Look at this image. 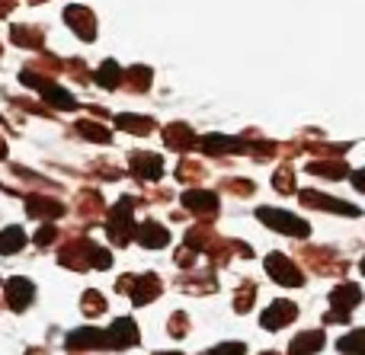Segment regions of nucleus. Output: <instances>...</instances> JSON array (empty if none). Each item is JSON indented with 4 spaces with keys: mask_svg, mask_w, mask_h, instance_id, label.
I'll return each instance as SVG.
<instances>
[{
    "mask_svg": "<svg viewBox=\"0 0 365 355\" xmlns=\"http://www.w3.org/2000/svg\"><path fill=\"white\" fill-rule=\"evenodd\" d=\"M135 208H138V198L122 196L115 202V208L106 215V234L115 247H128V240H135L138 228H135Z\"/></svg>",
    "mask_w": 365,
    "mask_h": 355,
    "instance_id": "nucleus-1",
    "label": "nucleus"
},
{
    "mask_svg": "<svg viewBox=\"0 0 365 355\" xmlns=\"http://www.w3.org/2000/svg\"><path fill=\"white\" fill-rule=\"evenodd\" d=\"M115 292L128 295L135 307H145V304H151L154 298H160V292H164V282H160V275H154V272L122 275V279L115 282Z\"/></svg>",
    "mask_w": 365,
    "mask_h": 355,
    "instance_id": "nucleus-2",
    "label": "nucleus"
},
{
    "mask_svg": "<svg viewBox=\"0 0 365 355\" xmlns=\"http://www.w3.org/2000/svg\"><path fill=\"white\" fill-rule=\"evenodd\" d=\"M96 250H100V243H93L90 237H71V240H64V247L58 250V263H61L64 269L83 272V269L93 266Z\"/></svg>",
    "mask_w": 365,
    "mask_h": 355,
    "instance_id": "nucleus-3",
    "label": "nucleus"
},
{
    "mask_svg": "<svg viewBox=\"0 0 365 355\" xmlns=\"http://www.w3.org/2000/svg\"><path fill=\"white\" fill-rule=\"evenodd\" d=\"M362 301V288L356 282H343L330 292V314L324 317V324H349L353 307Z\"/></svg>",
    "mask_w": 365,
    "mask_h": 355,
    "instance_id": "nucleus-4",
    "label": "nucleus"
},
{
    "mask_svg": "<svg viewBox=\"0 0 365 355\" xmlns=\"http://www.w3.org/2000/svg\"><path fill=\"white\" fill-rule=\"evenodd\" d=\"M257 218L266 224V228L279 231V234H285V237H311V224L302 221L298 215H289V211H279V208L263 205V208H257Z\"/></svg>",
    "mask_w": 365,
    "mask_h": 355,
    "instance_id": "nucleus-5",
    "label": "nucleus"
},
{
    "mask_svg": "<svg viewBox=\"0 0 365 355\" xmlns=\"http://www.w3.org/2000/svg\"><path fill=\"white\" fill-rule=\"evenodd\" d=\"M266 275L272 282H279L282 288H302L304 285V272L298 269V263H292L285 253H269L266 256Z\"/></svg>",
    "mask_w": 365,
    "mask_h": 355,
    "instance_id": "nucleus-6",
    "label": "nucleus"
},
{
    "mask_svg": "<svg viewBox=\"0 0 365 355\" xmlns=\"http://www.w3.org/2000/svg\"><path fill=\"white\" fill-rule=\"evenodd\" d=\"M64 349L68 352H100L109 349V330H96V327H81V330H71L64 339Z\"/></svg>",
    "mask_w": 365,
    "mask_h": 355,
    "instance_id": "nucleus-7",
    "label": "nucleus"
},
{
    "mask_svg": "<svg viewBox=\"0 0 365 355\" xmlns=\"http://www.w3.org/2000/svg\"><path fill=\"white\" fill-rule=\"evenodd\" d=\"M295 320H298V304H295V301L279 298V301H272V304L263 311L259 327H263V330H269V333H279L282 327H292Z\"/></svg>",
    "mask_w": 365,
    "mask_h": 355,
    "instance_id": "nucleus-8",
    "label": "nucleus"
},
{
    "mask_svg": "<svg viewBox=\"0 0 365 355\" xmlns=\"http://www.w3.org/2000/svg\"><path fill=\"white\" fill-rule=\"evenodd\" d=\"M32 298H36V285H32L29 279H23V275H13V279H6L4 304L10 307L13 314H23L26 307L32 304Z\"/></svg>",
    "mask_w": 365,
    "mask_h": 355,
    "instance_id": "nucleus-9",
    "label": "nucleus"
},
{
    "mask_svg": "<svg viewBox=\"0 0 365 355\" xmlns=\"http://www.w3.org/2000/svg\"><path fill=\"white\" fill-rule=\"evenodd\" d=\"M302 256L317 275H343L349 269L346 263H336L334 250H327V247H304Z\"/></svg>",
    "mask_w": 365,
    "mask_h": 355,
    "instance_id": "nucleus-10",
    "label": "nucleus"
},
{
    "mask_svg": "<svg viewBox=\"0 0 365 355\" xmlns=\"http://www.w3.org/2000/svg\"><path fill=\"white\" fill-rule=\"evenodd\" d=\"M180 202L186 211H192V215H199V218H208V221L218 215V196H215L212 189H186Z\"/></svg>",
    "mask_w": 365,
    "mask_h": 355,
    "instance_id": "nucleus-11",
    "label": "nucleus"
},
{
    "mask_svg": "<svg viewBox=\"0 0 365 355\" xmlns=\"http://www.w3.org/2000/svg\"><path fill=\"white\" fill-rule=\"evenodd\" d=\"M128 170H132L141 183H158V179L164 176V160H160V154L138 151L128 157Z\"/></svg>",
    "mask_w": 365,
    "mask_h": 355,
    "instance_id": "nucleus-12",
    "label": "nucleus"
},
{
    "mask_svg": "<svg viewBox=\"0 0 365 355\" xmlns=\"http://www.w3.org/2000/svg\"><path fill=\"white\" fill-rule=\"evenodd\" d=\"M141 343L138 337V324L132 317H115L113 327H109V349H135Z\"/></svg>",
    "mask_w": 365,
    "mask_h": 355,
    "instance_id": "nucleus-13",
    "label": "nucleus"
},
{
    "mask_svg": "<svg viewBox=\"0 0 365 355\" xmlns=\"http://www.w3.org/2000/svg\"><path fill=\"white\" fill-rule=\"evenodd\" d=\"M302 205H308V208H324V211H334V215H343V218H356L359 215V208L349 202H343V198H330L324 196V192H302Z\"/></svg>",
    "mask_w": 365,
    "mask_h": 355,
    "instance_id": "nucleus-14",
    "label": "nucleus"
},
{
    "mask_svg": "<svg viewBox=\"0 0 365 355\" xmlns=\"http://www.w3.org/2000/svg\"><path fill=\"white\" fill-rule=\"evenodd\" d=\"M199 147H202V154H208V157H221V154H244L247 141L231 138V134H205V138L199 141Z\"/></svg>",
    "mask_w": 365,
    "mask_h": 355,
    "instance_id": "nucleus-15",
    "label": "nucleus"
},
{
    "mask_svg": "<svg viewBox=\"0 0 365 355\" xmlns=\"http://www.w3.org/2000/svg\"><path fill=\"white\" fill-rule=\"evenodd\" d=\"M64 23H68L83 42H93L96 38V19L87 6H68V10H64Z\"/></svg>",
    "mask_w": 365,
    "mask_h": 355,
    "instance_id": "nucleus-16",
    "label": "nucleus"
},
{
    "mask_svg": "<svg viewBox=\"0 0 365 355\" xmlns=\"http://www.w3.org/2000/svg\"><path fill=\"white\" fill-rule=\"evenodd\" d=\"M135 240H138L145 250H164L167 243H170V234H167L164 224H158L154 218H148V221L138 224V234H135Z\"/></svg>",
    "mask_w": 365,
    "mask_h": 355,
    "instance_id": "nucleus-17",
    "label": "nucleus"
},
{
    "mask_svg": "<svg viewBox=\"0 0 365 355\" xmlns=\"http://www.w3.org/2000/svg\"><path fill=\"white\" fill-rule=\"evenodd\" d=\"M177 285L189 295H202V292H218V282H215L212 272L205 269H186V272L177 279Z\"/></svg>",
    "mask_w": 365,
    "mask_h": 355,
    "instance_id": "nucleus-18",
    "label": "nucleus"
},
{
    "mask_svg": "<svg viewBox=\"0 0 365 355\" xmlns=\"http://www.w3.org/2000/svg\"><path fill=\"white\" fill-rule=\"evenodd\" d=\"M26 211L32 218H42V221H58L64 215V205L48 196H26Z\"/></svg>",
    "mask_w": 365,
    "mask_h": 355,
    "instance_id": "nucleus-19",
    "label": "nucleus"
},
{
    "mask_svg": "<svg viewBox=\"0 0 365 355\" xmlns=\"http://www.w3.org/2000/svg\"><path fill=\"white\" fill-rule=\"evenodd\" d=\"M164 144L170 147V151H192L199 141H195V134H192V128L189 125H182V122H173V125H167L164 128Z\"/></svg>",
    "mask_w": 365,
    "mask_h": 355,
    "instance_id": "nucleus-20",
    "label": "nucleus"
},
{
    "mask_svg": "<svg viewBox=\"0 0 365 355\" xmlns=\"http://www.w3.org/2000/svg\"><path fill=\"white\" fill-rule=\"evenodd\" d=\"M324 346H327L324 330H304L289 343V355H317Z\"/></svg>",
    "mask_w": 365,
    "mask_h": 355,
    "instance_id": "nucleus-21",
    "label": "nucleus"
},
{
    "mask_svg": "<svg viewBox=\"0 0 365 355\" xmlns=\"http://www.w3.org/2000/svg\"><path fill=\"white\" fill-rule=\"evenodd\" d=\"M115 125L122 128V132L128 134H151L154 128H158V122L148 119V115H132V112H122L119 119H115Z\"/></svg>",
    "mask_w": 365,
    "mask_h": 355,
    "instance_id": "nucleus-22",
    "label": "nucleus"
},
{
    "mask_svg": "<svg viewBox=\"0 0 365 355\" xmlns=\"http://www.w3.org/2000/svg\"><path fill=\"white\" fill-rule=\"evenodd\" d=\"M122 80H125V70L119 68V61L106 58V61L100 64V70H96V83H100V87H106V90H115Z\"/></svg>",
    "mask_w": 365,
    "mask_h": 355,
    "instance_id": "nucleus-23",
    "label": "nucleus"
},
{
    "mask_svg": "<svg viewBox=\"0 0 365 355\" xmlns=\"http://www.w3.org/2000/svg\"><path fill=\"white\" fill-rule=\"evenodd\" d=\"M106 298H103V292H96V288H87V292L81 295V311L83 317H100V314H106Z\"/></svg>",
    "mask_w": 365,
    "mask_h": 355,
    "instance_id": "nucleus-24",
    "label": "nucleus"
},
{
    "mask_svg": "<svg viewBox=\"0 0 365 355\" xmlns=\"http://www.w3.org/2000/svg\"><path fill=\"white\" fill-rule=\"evenodd\" d=\"M336 349L343 355H365V327L362 330H349L336 339Z\"/></svg>",
    "mask_w": 365,
    "mask_h": 355,
    "instance_id": "nucleus-25",
    "label": "nucleus"
},
{
    "mask_svg": "<svg viewBox=\"0 0 365 355\" xmlns=\"http://www.w3.org/2000/svg\"><path fill=\"white\" fill-rule=\"evenodd\" d=\"M257 295H259V285H253V282H240L237 295H234V311L250 314V307L257 304Z\"/></svg>",
    "mask_w": 365,
    "mask_h": 355,
    "instance_id": "nucleus-26",
    "label": "nucleus"
},
{
    "mask_svg": "<svg viewBox=\"0 0 365 355\" xmlns=\"http://www.w3.org/2000/svg\"><path fill=\"white\" fill-rule=\"evenodd\" d=\"M23 247H26V231L16 228V224H10V228L4 231V240H0V253L13 256V253H19Z\"/></svg>",
    "mask_w": 365,
    "mask_h": 355,
    "instance_id": "nucleus-27",
    "label": "nucleus"
},
{
    "mask_svg": "<svg viewBox=\"0 0 365 355\" xmlns=\"http://www.w3.org/2000/svg\"><path fill=\"white\" fill-rule=\"evenodd\" d=\"M77 132H81L83 138L96 141V144H109V141H113V134H109L106 125H100V122H90V119H81V122H77Z\"/></svg>",
    "mask_w": 365,
    "mask_h": 355,
    "instance_id": "nucleus-28",
    "label": "nucleus"
},
{
    "mask_svg": "<svg viewBox=\"0 0 365 355\" xmlns=\"http://www.w3.org/2000/svg\"><path fill=\"white\" fill-rule=\"evenodd\" d=\"M308 173H314V176H327V179H343L349 170H346L343 160H327V164L317 160V164H308Z\"/></svg>",
    "mask_w": 365,
    "mask_h": 355,
    "instance_id": "nucleus-29",
    "label": "nucleus"
},
{
    "mask_svg": "<svg viewBox=\"0 0 365 355\" xmlns=\"http://www.w3.org/2000/svg\"><path fill=\"white\" fill-rule=\"evenodd\" d=\"M10 38H13V45H26V48H42V32L38 29H26V26H13V32H10Z\"/></svg>",
    "mask_w": 365,
    "mask_h": 355,
    "instance_id": "nucleus-30",
    "label": "nucleus"
},
{
    "mask_svg": "<svg viewBox=\"0 0 365 355\" xmlns=\"http://www.w3.org/2000/svg\"><path fill=\"white\" fill-rule=\"evenodd\" d=\"M125 80L132 83L135 93H145V90L151 87L154 74H151V68H141V64H135V68H128V70H125Z\"/></svg>",
    "mask_w": 365,
    "mask_h": 355,
    "instance_id": "nucleus-31",
    "label": "nucleus"
},
{
    "mask_svg": "<svg viewBox=\"0 0 365 355\" xmlns=\"http://www.w3.org/2000/svg\"><path fill=\"white\" fill-rule=\"evenodd\" d=\"M103 211V196L96 189H87L81 192V215L83 218H96Z\"/></svg>",
    "mask_w": 365,
    "mask_h": 355,
    "instance_id": "nucleus-32",
    "label": "nucleus"
},
{
    "mask_svg": "<svg viewBox=\"0 0 365 355\" xmlns=\"http://www.w3.org/2000/svg\"><path fill=\"white\" fill-rule=\"evenodd\" d=\"M189 314H182V311H177V314H170V320H167V333H170L173 339H182L189 333Z\"/></svg>",
    "mask_w": 365,
    "mask_h": 355,
    "instance_id": "nucleus-33",
    "label": "nucleus"
},
{
    "mask_svg": "<svg viewBox=\"0 0 365 355\" xmlns=\"http://www.w3.org/2000/svg\"><path fill=\"white\" fill-rule=\"evenodd\" d=\"M58 237H61V234H58L55 224H51V221H48V224H42V228L36 231V247H42V250H45V247H51V243H55Z\"/></svg>",
    "mask_w": 365,
    "mask_h": 355,
    "instance_id": "nucleus-34",
    "label": "nucleus"
},
{
    "mask_svg": "<svg viewBox=\"0 0 365 355\" xmlns=\"http://www.w3.org/2000/svg\"><path fill=\"white\" fill-rule=\"evenodd\" d=\"M272 186H276L279 192H292L295 186H292V166L285 164L282 170H276V176H272Z\"/></svg>",
    "mask_w": 365,
    "mask_h": 355,
    "instance_id": "nucleus-35",
    "label": "nucleus"
},
{
    "mask_svg": "<svg viewBox=\"0 0 365 355\" xmlns=\"http://www.w3.org/2000/svg\"><path fill=\"white\" fill-rule=\"evenodd\" d=\"M195 256H199V250H192V247H186V243H182V250H177V256H173V260H177L180 269H192L195 266Z\"/></svg>",
    "mask_w": 365,
    "mask_h": 355,
    "instance_id": "nucleus-36",
    "label": "nucleus"
},
{
    "mask_svg": "<svg viewBox=\"0 0 365 355\" xmlns=\"http://www.w3.org/2000/svg\"><path fill=\"white\" fill-rule=\"evenodd\" d=\"M202 355H247V346L244 343H221V346H215V349H208Z\"/></svg>",
    "mask_w": 365,
    "mask_h": 355,
    "instance_id": "nucleus-37",
    "label": "nucleus"
},
{
    "mask_svg": "<svg viewBox=\"0 0 365 355\" xmlns=\"http://www.w3.org/2000/svg\"><path fill=\"white\" fill-rule=\"evenodd\" d=\"M353 186H356L359 192H365V166H362V170H356V173H353Z\"/></svg>",
    "mask_w": 365,
    "mask_h": 355,
    "instance_id": "nucleus-38",
    "label": "nucleus"
},
{
    "mask_svg": "<svg viewBox=\"0 0 365 355\" xmlns=\"http://www.w3.org/2000/svg\"><path fill=\"white\" fill-rule=\"evenodd\" d=\"M154 355H182V352H154Z\"/></svg>",
    "mask_w": 365,
    "mask_h": 355,
    "instance_id": "nucleus-39",
    "label": "nucleus"
},
{
    "mask_svg": "<svg viewBox=\"0 0 365 355\" xmlns=\"http://www.w3.org/2000/svg\"><path fill=\"white\" fill-rule=\"evenodd\" d=\"M259 355H282V352H259Z\"/></svg>",
    "mask_w": 365,
    "mask_h": 355,
    "instance_id": "nucleus-40",
    "label": "nucleus"
},
{
    "mask_svg": "<svg viewBox=\"0 0 365 355\" xmlns=\"http://www.w3.org/2000/svg\"><path fill=\"white\" fill-rule=\"evenodd\" d=\"M359 269H362V275H365V260H362V263H359Z\"/></svg>",
    "mask_w": 365,
    "mask_h": 355,
    "instance_id": "nucleus-41",
    "label": "nucleus"
},
{
    "mask_svg": "<svg viewBox=\"0 0 365 355\" xmlns=\"http://www.w3.org/2000/svg\"><path fill=\"white\" fill-rule=\"evenodd\" d=\"M32 4H38V0H32Z\"/></svg>",
    "mask_w": 365,
    "mask_h": 355,
    "instance_id": "nucleus-42",
    "label": "nucleus"
}]
</instances>
